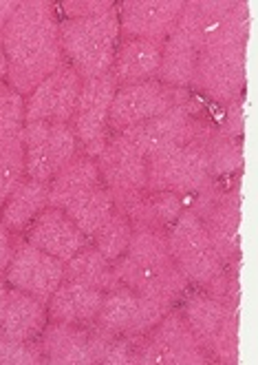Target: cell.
Here are the masks:
<instances>
[{"instance_id": "6da1fadb", "label": "cell", "mask_w": 258, "mask_h": 365, "mask_svg": "<svg viewBox=\"0 0 258 365\" xmlns=\"http://www.w3.org/2000/svg\"><path fill=\"white\" fill-rule=\"evenodd\" d=\"M0 42L7 53L9 87L20 96H31L42 80L64 64L60 25L47 0L18 3Z\"/></svg>"}, {"instance_id": "7a4b0ae2", "label": "cell", "mask_w": 258, "mask_h": 365, "mask_svg": "<svg viewBox=\"0 0 258 365\" xmlns=\"http://www.w3.org/2000/svg\"><path fill=\"white\" fill-rule=\"evenodd\" d=\"M119 38L117 9L100 16L75 18L60 25L62 53L82 80L111 73Z\"/></svg>"}, {"instance_id": "3957f363", "label": "cell", "mask_w": 258, "mask_h": 365, "mask_svg": "<svg viewBox=\"0 0 258 365\" xmlns=\"http://www.w3.org/2000/svg\"><path fill=\"white\" fill-rule=\"evenodd\" d=\"M212 133L181 146H168L148 155V190H166L186 195L212 186V166L208 155V140Z\"/></svg>"}, {"instance_id": "277c9868", "label": "cell", "mask_w": 258, "mask_h": 365, "mask_svg": "<svg viewBox=\"0 0 258 365\" xmlns=\"http://www.w3.org/2000/svg\"><path fill=\"white\" fill-rule=\"evenodd\" d=\"M175 29L195 42L199 51L212 45H245L249 31L247 5L227 0L186 3Z\"/></svg>"}, {"instance_id": "5b68a950", "label": "cell", "mask_w": 258, "mask_h": 365, "mask_svg": "<svg viewBox=\"0 0 258 365\" xmlns=\"http://www.w3.org/2000/svg\"><path fill=\"white\" fill-rule=\"evenodd\" d=\"M168 248L175 266L192 284L210 286L214 279L225 272V264L208 240V232L199 215L181 210L168 232Z\"/></svg>"}, {"instance_id": "8992f818", "label": "cell", "mask_w": 258, "mask_h": 365, "mask_svg": "<svg viewBox=\"0 0 258 365\" xmlns=\"http://www.w3.org/2000/svg\"><path fill=\"white\" fill-rule=\"evenodd\" d=\"M25 175L49 184L58 170L75 158L77 138L67 122H27L23 128Z\"/></svg>"}, {"instance_id": "52a82bcc", "label": "cell", "mask_w": 258, "mask_h": 365, "mask_svg": "<svg viewBox=\"0 0 258 365\" xmlns=\"http://www.w3.org/2000/svg\"><path fill=\"white\" fill-rule=\"evenodd\" d=\"M188 102V93L183 89L168 87L159 80H146L135 84H124L115 91L109 124L115 131H124L146 120H153L157 115L168 113L179 104Z\"/></svg>"}, {"instance_id": "ba28073f", "label": "cell", "mask_w": 258, "mask_h": 365, "mask_svg": "<svg viewBox=\"0 0 258 365\" xmlns=\"http://www.w3.org/2000/svg\"><path fill=\"white\" fill-rule=\"evenodd\" d=\"M117 91L113 73L82 80V91L73 111V133L86 146L89 158H97L106 146V126H109L111 104Z\"/></svg>"}, {"instance_id": "9c48e42d", "label": "cell", "mask_w": 258, "mask_h": 365, "mask_svg": "<svg viewBox=\"0 0 258 365\" xmlns=\"http://www.w3.org/2000/svg\"><path fill=\"white\" fill-rule=\"evenodd\" d=\"M135 363H161V365H183V363H208L205 350L199 346L197 336L188 328L186 319L177 312H168L153 328V334L137 348Z\"/></svg>"}, {"instance_id": "30bf717a", "label": "cell", "mask_w": 258, "mask_h": 365, "mask_svg": "<svg viewBox=\"0 0 258 365\" xmlns=\"http://www.w3.org/2000/svg\"><path fill=\"white\" fill-rule=\"evenodd\" d=\"M119 133L128 142H133L148 158V155L161 151V148L188 144V142L203 138L212 131H208L201 122H197L195 118H192L188 104H179L163 115L146 120V122L135 124L131 128H124V131H119Z\"/></svg>"}, {"instance_id": "8fae6325", "label": "cell", "mask_w": 258, "mask_h": 365, "mask_svg": "<svg viewBox=\"0 0 258 365\" xmlns=\"http://www.w3.org/2000/svg\"><path fill=\"white\" fill-rule=\"evenodd\" d=\"M195 80L214 100H236L245 84V45H212L201 49Z\"/></svg>"}, {"instance_id": "7c38bea8", "label": "cell", "mask_w": 258, "mask_h": 365, "mask_svg": "<svg viewBox=\"0 0 258 365\" xmlns=\"http://www.w3.org/2000/svg\"><path fill=\"white\" fill-rule=\"evenodd\" d=\"M113 336L115 334L104 332L97 326L86 330L84 326L51 324L42 339V354L49 359V363L58 365L102 363Z\"/></svg>"}, {"instance_id": "4fadbf2b", "label": "cell", "mask_w": 258, "mask_h": 365, "mask_svg": "<svg viewBox=\"0 0 258 365\" xmlns=\"http://www.w3.org/2000/svg\"><path fill=\"white\" fill-rule=\"evenodd\" d=\"M5 274L14 288L47 304L64 279V262L42 252L29 242H23L14 248L11 262Z\"/></svg>"}, {"instance_id": "5bb4252c", "label": "cell", "mask_w": 258, "mask_h": 365, "mask_svg": "<svg viewBox=\"0 0 258 365\" xmlns=\"http://www.w3.org/2000/svg\"><path fill=\"white\" fill-rule=\"evenodd\" d=\"M82 91V78L64 62L47 80H42L25 104L27 122H69Z\"/></svg>"}, {"instance_id": "9a60e30c", "label": "cell", "mask_w": 258, "mask_h": 365, "mask_svg": "<svg viewBox=\"0 0 258 365\" xmlns=\"http://www.w3.org/2000/svg\"><path fill=\"white\" fill-rule=\"evenodd\" d=\"M183 5V0H126L119 9V34L126 40L161 42L177 27Z\"/></svg>"}, {"instance_id": "2e32d148", "label": "cell", "mask_w": 258, "mask_h": 365, "mask_svg": "<svg viewBox=\"0 0 258 365\" xmlns=\"http://www.w3.org/2000/svg\"><path fill=\"white\" fill-rule=\"evenodd\" d=\"M113 270L122 286H128L137 294L159 299V302H166L170 306H175V302L188 290L190 284L175 264L139 266L128 255L113 262Z\"/></svg>"}, {"instance_id": "e0dca14e", "label": "cell", "mask_w": 258, "mask_h": 365, "mask_svg": "<svg viewBox=\"0 0 258 365\" xmlns=\"http://www.w3.org/2000/svg\"><path fill=\"white\" fill-rule=\"evenodd\" d=\"M100 175L111 192H137L146 188L148 162L139 148L122 133L106 142L104 151L95 158Z\"/></svg>"}, {"instance_id": "ac0fdd59", "label": "cell", "mask_w": 258, "mask_h": 365, "mask_svg": "<svg viewBox=\"0 0 258 365\" xmlns=\"http://www.w3.org/2000/svg\"><path fill=\"white\" fill-rule=\"evenodd\" d=\"M27 242L60 262H69L77 250L89 244V237L67 217L62 208L49 206L33 220Z\"/></svg>"}, {"instance_id": "d6986e66", "label": "cell", "mask_w": 258, "mask_h": 365, "mask_svg": "<svg viewBox=\"0 0 258 365\" xmlns=\"http://www.w3.org/2000/svg\"><path fill=\"white\" fill-rule=\"evenodd\" d=\"M104 292L89 288L84 284L62 279V284L49 299L47 314L53 324H69V326H89L95 324L100 312Z\"/></svg>"}, {"instance_id": "ffe728a7", "label": "cell", "mask_w": 258, "mask_h": 365, "mask_svg": "<svg viewBox=\"0 0 258 365\" xmlns=\"http://www.w3.org/2000/svg\"><path fill=\"white\" fill-rule=\"evenodd\" d=\"M161 67V42L150 40H126L117 47L113 60V78L117 84H135L155 80Z\"/></svg>"}, {"instance_id": "44dd1931", "label": "cell", "mask_w": 258, "mask_h": 365, "mask_svg": "<svg viewBox=\"0 0 258 365\" xmlns=\"http://www.w3.org/2000/svg\"><path fill=\"white\" fill-rule=\"evenodd\" d=\"M102 184V175L97 162L89 155H75L69 164H64L55 178L53 184H49V206L62 208L71 200H75L82 192L91 190Z\"/></svg>"}, {"instance_id": "7402d4cb", "label": "cell", "mask_w": 258, "mask_h": 365, "mask_svg": "<svg viewBox=\"0 0 258 365\" xmlns=\"http://www.w3.org/2000/svg\"><path fill=\"white\" fill-rule=\"evenodd\" d=\"M199 49L195 42L186 38L181 31L172 29L161 45V67H159V82L168 87L183 89L190 82H195Z\"/></svg>"}, {"instance_id": "603a6c76", "label": "cell", "mask_w": 258, "mask_h": 365, "mask_svg": "<svg viewBox=\"0 0 258 365\" xmlns=\"http://www.w3.org/2000/svg\"><path fill=\"white\" fill-rule=\"evenodd\" d=\"M45 321H47L45 304L18 288L9 290L0 334L18 341H36V336L45 328Z\"/></svg>"}, {"instance_id": "cb8c5ba5", "label": "cell", "mask_w": 258, "mask_h": 365, "mask_svg": "<svg viewBox=\"0 0 258 365\" xmlns=\"http://www.w3.org/2000/svg\"><path fill=\"white\" fill-rule=\"evenodd\" d=\"M239 220H241V204H239V190L234 197L225 200L223 204L214 206L208 215L203 228L208 232L210 244L217 250L223 264H230L239 255Z\"/></svg>"}, {"instance_id": "d4e9b609", "label": "cell", "mask_w": 258, "mask_h": 365, "mask_svg": "<svg viewBox=\"0 0 258 365\" xmlns=\"http://www.w3.org/2000/svg\"><path fill=\"white\" fill-rule=\"evenodd\" d=\"M232 314H236V308L221 304L219 299H214L210 294L190 297L186 304V310H183L186 324L192 330V334L197 336L199 346L205 350V354H210V346H212L214 336H217L221 326Z\"/></svg>"}, {"instance_id": "484cf974", "label": "cell", "mask_w": 258, "mask_h": 365, "mask_svg": "<svg viewBox=\"0 0 258 365\" xmlns=\"http://www.w3.org/2000/svg\"><path fill=\"white\" fill-rule=\"evenodd\" d=\"M64 279H71V282L84 284L102 292H109L122 286L115 277L113 262H109L95 246L89 244L77 250L69 262H64Z\"/></svg>"}, {"instance_id": "4316f807", "label": "cell", "mask_w": 258, "mask_h": 365, "mask_svg": "<svg viewBox=\"0 0 258 365\" xmlns=\"http://www.w3.org/2000/svg\"><path fill=\"white\" fill-rule=\"evenodd\" d=\"M49 206V184L23 180L3 206V224L9 230H23Z\"/></svg>"}, {"instance_id": "83f0119b", "label": "cell", "mask_w": 258, "mask_h": 365, "mask_svg": "<svg viewBox=\"0 0 258 365\" xmlns=\"http://www.w3.org/2000/svg\"><path fill=\"white\" fill-rule=\"evenodd\" d=\"M67 217L86 235V237H95L97 230L111 220V215L115 212V202L109 188H104L102 184L82 192L75 200H71L64 206Z\"/></svg>"}, {"instance_id": "f1b7e54d", "label": "cell", "mask_w": 258, "mask_h": 365, "mask_svg": "<svg viewBox=\"0 0 258 365\" xmlns=\"http://www.w3.org/2000/svg\"><path fill=\"white\" fill-rule=\"evenodd\" d=\"M139 306V294L128 286H117L104 292L100 312L95 317V326L111 334H128Z\"/></svg>"}, {"instance_id": "f546056e", "label": "cell", "mask_w": 258, "mask_h": 365, "mask_svg": "<svg viewBox=\"0 0 258 365\" xmlns=\"http://www.w3.org/2000/svg\"><path fill=\"white\" fill-rule=\"evenodd\" d=\"M126 255L139 266H168L175 264L168 248V235L159 226L133 224V235Z\"/></svg>"}, {"instance_id": "4dcf8cb0", "label": "cell", "mask_w": 258, "mask_h": 365, "mask_svg": "<svg viewBox=\"0 0 258 365\" xmlns=\"http://www.w3.org/2000/svg\"><path fill=\"white\" fill-rule=\"evenodd\" d=\"M131 235H133V224L128 217H124L122 212H113L111 220L106 222L97 235H95V248L106 257L109 262H117L119 257L126 255L128 250V242H131Z\"/></svg>"}, {"instance_id": "1f68e13d", "label": "cell", "mask_w": 258, "mask_h": 365, "mask_svg": "<svg viewBox=\"0 0 258 365\" xmlns=\"http://www.w3.org/2000/svg\"><path fill=\"white\" fill-rule=\"evenodd\" d=\"M25 100L11 87L0 84V144H5L23 133Z\"/></svg>"}, {"instance_id": "d6a6232c", "label": "cell", "mask_w": 258, "mask_h": 365, "mask_svg": "<svg viewBox=\"0 0 258 365\" xmlns=\"http://www.w3.org/2000/svg\"><path fill=\"white\" fill-rule=\"evenodd\" d=\"M25 175V142L23 133L18 138L0 144V184L9 192L23 182Z\"/></svg>"}, {"instance_id": "836d02e7", "label": "cell", "mask_w": 258, "mask_h": 365, "mask_svg": "<svg viewBox=\"0 0 258 365\" xmlns=\"http://www.w3.org/2000/svg\"><path fill=\"white\" fill-rule=\"evenodd\" d=\"M170 310H172L170 304L159 302V299H150V297L139 294L137 314H135V321H133L131 330H128V336H141V334L150 332Z\"/></svg>"}, {"instance_id": "e575fe53", "label": "cell", "mask_w": 258, "mask_h": 365, "mask_svg": "<svg viewBox=\"0 0 258 365\" xmlns=\"http://www.w3.org/2000/svg\"><path fill=\"white\" fill-rule=\"evenodd\" d=\"M42 363V350L33 341H18L0 334V365H33Z\"/></svg>"}, {"instance_id": "d590c367", "label": "cell", "mask_w": 258, "mask_h": 365, "mask_svg": "<svg viewBox=\"0 0 258 365\" xmlns=\"http://www.w3.org/2000/svg\"><path fill=\"white\" fill-rule=\"evenodd\" d=\"M210 354L221 363H236L239 361V328H236V314H232L221 330L214 336Z\"/></svg>"}, {"instance_id": "8d00e7d4", "label": "cell", "mask_w": 258, "mask_h": 365, "mask_svg": "<svg viewBox=\"0 0 258 365\" xmlns=\"http://www.w3.org/2000/svg\"><path fill=\"white\" fill-rule=\"evenodd\" d=\"M111 9H115L111 0H71V3H62V11L69 16V20L100 16Z\"/></svg>"}, {"instance_id": "74e56055", "label": "cell", "mask_w": 258, "mask_h": 365, "mask_svg": "<svg viewBox=\"0 0 258 365\" xmlns=\"http://www.w3.org/2000/svg\"><path fill=\"white\" fill-rule=\"evenodd\" d=\"M243 100L241 98H236L232 100L230 104V111H227V126H225V138L227 135H239L243 131Z\"/></svg>"}, {"instance_id": "f35d334b", "label": "cell", "mask_w": 258, "mask_h": 365, "mask_svg": "<svg viewBox=\"0 0 258 365\" xmlns=\"http://www.w3.org/2000/svg\"><path fill=\"white\" fill-rule=\"evenodd\" d=\"M11 255H14V248H11L9 228H7L3 222H0V279L5 277V272H7V268H9Z\"/></svg>"}, {"instance_id": "ab89813d", "label": "cell", "mask_w": 258, "mask_h": 365, "mask_svg": "<svg viewBox=\"0 0 258 365\" xmlns=\"http://www.w3.org/2000/svg\"><path fill=\"white\" fill-rule=\"evenodd\" d=\"M16 9H18V0H0V36H3V29L7 27L9 18L14 16Z\"/></svg>"}, {"instance_id": "60d3db41", "label": "cell", "mask_w": 258, "mask_h": 365, "mask_svg": "<svg viewBox=\"0 0 258 365\" xmlns=\"http://www.w3.org/2000/svg\"><path fill=\"white\" fill-rule=\"evenodd\" d=\"M7 297H9V290L0 284V328H3V319H5V310H7Z\"/></svg>"}, {"instance_id": "b9f144b4", "label": "cell", "mask_w": 258, "mask_h": 365, "mask_svg": "<svg viewBox=\"0 0 258 365\" xmlns=\"http://www.w3.org/2000/svg\"><path fill=\"white\" fill-rule=\"evenodd\" d=\"M3 78H7V53H5L3 42H0V80Z\"/></svg>"}, {"instance_id": "7bdbcfd3", "label": "cell", "mask_w": 258, "mask_h": 365, "mask_svg": "<svg viewBox=\"0 0 258 365\" xmlns=\"http://www.w3.org/2000/svg\"><path fill=\"white\" fill-rule=\"evenodd\" d=\"M9 195H11V192H9L3 184H0V210H3V206H5V202H7Z\"/></svg>"}]
</instances>
